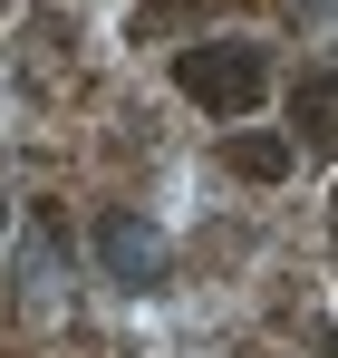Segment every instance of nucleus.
<instances>
[{"label":"nucleus","mask_w":338,"mask_h":358,"mask_svg":"<svg viewBox=\"0 0 338 358\" xmlns=\"http://www.w3.org/2000/svg\"><path fill=\"white\" fill-rule=\"evenodd\" d=\"M0 10H10V0H0Z\"/></svg>","instance_id":"obj_10"},{"label":"nucleus","mask_w":338,"mask_h":358,"mask_svg":"<svg viewBox=\"0 0 338 358\" xmlns=\"http://www.w3.org/2000/svg\"><path fill=\"white\" fill-rule=\"evenodd\" d=\"M329 242H338V203H329Z\"/></svg>","instance_id":"obj_8"},{"label":"nucleus","mask_w":338,"mask_h":358,"mask_svg":"<svg viewBox=\"0 0 338 358\" xmlns=\"http://www.w3.org/2000/svg\"><path fill=\"white\" fill-rule=\"evenodd\" d=\"M97 271H107L116 291H165V233L135 203H107L97 213Z\"/></svg>","instance_id":"obj_2"},{"label":"nucleus","mask_w":338,"mask_h":358,"mask_svg":"<svg viewBox=\"0 0 338 358\" xmlns=\"http://www.w3.org/2000/svg\"><path fill=\"white\" fill-rule=\"evenodd\" d=\"M223 165H232V175H251V184H281L290 165H300V145H290V136H232Z\"/></svg>","instance_id":"obj_4"},{"label":"nucleus","mask_w":338,"mask_h":358,"mask_svg":"<svg viewBox=\"0 0 338 358\" xmlns=\"http://www.w3.org/2000/svg\"><path fill=\"white\" fill-rule=\"evenodd\" d=\"M319 358H338V329H329V339H319Z\"/></svg>","instance_id":"obj_7"},{"label":"nucleus","mask_w":338,"mask_h":358,"mask_svg":"<svg viewBox=\"0 0 338 358\" xmlns=\"http://www.w3.org/2000/svg\"><path fill=\"white\" fill-rule=\"evenodd\" d=\"M290 145H309V155L338 145V68H309L290 87Z\"/></svg>","instance_id":"obj_3"},{"label":"nucleus","mask_w":338,"mask_h":358,"mask_svg":"<svg viewBox=\"0 0 338 358\" xmlns=\"http://www.w3.org/2000/svg\"><path fill=\"white\" fill-rule=\"evenodd\" d=\"M68 49H78V29H68L58 10H39V20H29V78H58V59H68Z\"/></svg>","instance_id":"obj_6"},{"label":"nucleus","mask_w":338,"mask_h":358,"mask_svg":"<svg viewBox=\"0 0 338 358\" xmlns=\"http://www.w3.org/2000/svg\"><path fill=\"white\" fill-rule=\"evenodd\" d=\"M174 87L203 117H251L271 97V49L261 39H193V49H174Z\"/></svg>","instance_id":"obj_1"},{"label":"nucleus","mask_w":338,"mask_h":358,"mask_svg":"<svg viewBox=\"0 0 338 358\" xmlns=\"http://www.w3.org/2000/svg\"><path fill=\"white\" fill-rule=\"evenodd\" d=\"M0 223H10V194H0Z\"/></svg>","instance_id":"obj_9"},{"label":"nucleus","mask_w":338,"mask_h":358,"mask_svg":"<svg viewBox=\"0 0 338 358\" xmlns=\"http://www.w3.org/2000/svg\"><path fill=\"white\" fill-rule=\"evenodd\" d=\"M203 10H213V0H135V20H126V29H135V39H145V49H165L174 29H193V20H203Z\"/></svg>","instance_id":"obj_5"}]
</instances>
